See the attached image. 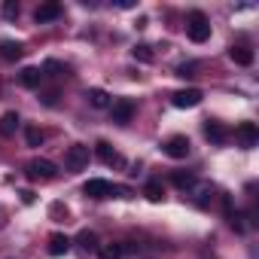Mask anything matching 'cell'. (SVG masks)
Listing matches in <instances>:
<instances>
[{
	"label": "cell",
	"mask_w": 259,
	"mask_h": 259,
	"mask_svg": "<svg viewBox=\"0 0 259 259\" xmlns=\"http://www.w3.org/2000/svg\"><path fill=\"white\" fill-rule=\"evenodd\" d=\"M186 37L192 43H207L210 40V22H207V16L201 10H192L186 16Z\"/></svg>",
	"instance_id": "1"
},
{
	"label": "cell",
	"mask_w": 259,
	"mask_h": 259,
	"mask_svg": "<svg viewBox=\"0 0 259 259\" xmlns=\"http://www.w3.org/2000/svg\"><path fill=\"white\" fill-rule=\"evenodd\" d=\"M82 192L89 195V198H113V195H128V189L125 186H113L110 180H89L85 186H82Z\"/></svg>",
	"instance_id": "2"
},
{
	"label": "cell",
	"mask_w": 259,
	"mask_h": 259,
	"mask_svg": "<svg viewBox=\"0 0 259 259\" xmlns=\"http://www.w3.org/2000/svg\"><path fill=\"white\" fill-rule=\"evenodd\" d=\"M85 165H89V147H82V144L67 147V153H64V168H67L70 174H76V171H85Z\"/></svg>",
	"instance_id": "3"
},
{
	"label": "cell",
	"mask_w": 259,
	"mask_h": 259,
	"mask_svg": "<svg viewBox=\"0 0 259 259\" xmlns=\"http://www.w3.org/2000/svg\"><path fill=\"white\" fill-rule=\"evenodd\" d=\"M132 116H135V101L132 98H116L110 104V119L116 125H128V122H132Z\"/></svg>",
	"instance_id": "4"
},
{
	"label": "cell",
	"mask_w": 259,
	"mask_h": 259,
	"mask_svg": "<svg viewBox=\"0 0 259 259\" xmlns=\"http://www.w3.org/2000/svg\"><path fill=\"white\" fill-rule=\"evenodd\" d=\"M25 174H28V180H55L58 168H55L49 159H34V162H28Z\"/></svg>",
	"instance_id": "5"
},
{
	"label": "cell",
	"mask_w": 259,
	"mask_h": 259,
	"mask_svg": "<svg viewBox=\"0 0 259 259\" xmlns=\"http://www.w3.org/2000/svg\"><path fill=\"white\" fill-rule=\"evenodd\" d=\"M235 141H238L241 150H253L259 144V128H256V122H241L235 128Z\"/></svg>",
	"instance_id": "6"
},
{
	"label": "cell",
	"mask_w": 259,
	"mask_h": 259,
	"mask_svg": "<svg viewBox=\"0 0 259 259\" xmlns=\"http://www.w3.org/2000/svg\"><path fill=\"white\" fill-rule=\"evenodd\" d=\"M189 138L186 135H174V138H168L165 144H162V150H165V156H171V159H186L189 156Z\"/></svg>",
	"instance_id": "7"
},
{
	"label": "cell",
	"mask_w": 259,
	"mask_h": 259,
	"mask_svg": "<svg viewBox=\"0 0 259 259\" xmlns=\"http://www.w3.org/2000/svg\"><path fill=\"white\" fill-rule=\"evenodd\" d=\"M201 89H180V92H174L171 95V104L174 107H180V110H186V107H198L201 104Z\"/></svg>",
	"instance_id": "8"
},
{
	"label": "cell",
	"mask_w": 259,
	"mask_h": 259,
	"mask_svg": "<svg viewBox=\"0 0 259 259\" xmlns=\"http://www.w3.org/2000/svg\"><path fill=\"white\" fill-rule=\"evenodd\" d=\"M61 13H64V7L58 4V0H49V4H40V7H37L34 19H37V25H46V22H55Z\"/></svg>",
	"instance_id": "9"
},
{
	"label": "cell",
	"mask_w": 259,
	"mask_h": 259,
	"mask_svg": "<svg viewBox=\"0 0 259 259\" xmlns=\"http://www.w3.org/2000/svg\"><path fill=\"white\" fill-rule=\"evenodd\" d=\"M204 138H207L210 144H226L232 135H229V128H226V125H220V122L207 119V122H204Z\"/></svg>",
	"instance_id": "10"
},
{
	"label": "cell",
	"mask_w": 259,
	"mask_h": 259,
	"mask_svg": "<svg viewBox=\"0 0 259 259\" xmlns=\"http://www.w3.org/2000/svg\"><path fill=\"white\" fill-rule=\"evenodd\" d=\"M95 150H98V159H101L104 165H116V168H122V165H125V162H122V156H119L107 141H98V147H95Z\"/></svg>",
	"instance_id": "11"
},
{
	"label": "cell",
	"mask_w": 259,
	"mask_h": 259,
	"mask_svg": "<svg viewBox=\"0 0 259 259\" xmlns=\"http://www.w3.org/2000/svg\"><path fill=\"white\" fill-rule=\"evenodd\" d=\"M229 58L235 61V64H241V67H250L253 64V49L250 46H229Z\"/></svg>",
	"instance_id": "12"
},
{
	"label": "cell",
	"mask_w": 259,
	"mask_h": 259,
	"mask_svg": "<svg viewBox=\"0 0 259 259\" xmlns=\"http://www.w3.org/2000/svg\"><path fill=\"white\" fill-rule=\"evenodd\" d=\"M19 82H22L25 89H40V82H43V70H40V67H25V70L19 73Z\"/></svg>",
	"instance_id": "13"
},
{
	"label": "cell",
	"mask_w": 259,
	"mask_h": 259,
	"mask_svg": "<svg viewBox=\"0 0 259 259\" xmlns=\"http://www.w3.org/2000/svg\"><path fill=\"white\" fill-rule=\"evenodd\" d=\"M22 55H25V46L22 43H13V40L0 43V58H4V61H19Z\"/></svg>",
	"instance_id": "14"
},
{
	"label": "cell",
	"mask_w": 259,
	"mask_h": 259,
	"mask_svg": "<svg viewBox=\"0 0 259 259\" xmlns=\"http://www.w3.org/2000/svg\"><path fill=\"white\" fill-rule=\"evenodd\" d=\"M67 250H70V238L61 235V232H55V235L49 238V256H64Z\"/></svg>",
	"instance_id": "15"
},
{
	"label": "cell",
	"mask_w": 259,
	"mask_h": 259,
	"mask_svg": "<svg viewBox=\"0 0 259 259\" xmlns=\"http://www.w3.org/2000/svg\"><path fill=\"white\" fill-rule=\"evenodd\" d=\"M98 256H101V259H122V256H125V247L116 244V241H110V244H98Z\"/></svg>",
	"instance_id": "16"
},
{
	"label": "cell",
	"mask_w": 259,
	"mask_h": 259,
	"mask_svg": "<svg viewBox=\"0 0 259 259\" xmlns=\"http://www.w3.org/2000/svg\"><path fill=\"white\" fill-rule=\"evenodd\" d=\"M16 128H19V113H13V110H10V113L0 116V135H4V138H10Z\"/></svg>",
	"instance_id": "17"
},
{
	"label": "cell",
	"mask_w": 259,
	"mask_h": 259,
	"mask_svg": "<svg viewBox=\"0 0 259 259\" xmlns=\"http://www.w3.org/2000/svg\"><path fill=\"white\" fill-rule=\"evenodd\" d=\"M89 104L95 107V110H104V107H110V95L104 92V89H89Z\"/></svg>",
	"instance_id": "18"
},
{
	"label": "cell",
	"mask_w": 259,
	"mask_h": 259,
	"mask_svg": "<svg viewBox=\"0 0 259 259\" xmlns=\"http://www.w3.org/2000/svg\"><path fill=\"white\" fill-rule=\"evenodd\" d=\"M144 195H147L150 201H162V198H165V186H162V180H147Z\"/></svg>",
	"instance_id": "19"
},
{
	"label": "cell",
	"mask_w": 259,
	"mask_h": 259,
	"mask_svg": "<svg viewBox=\"0 0 259 259\" xmlns=\"http://www.w3.org/2000/svg\"><path fill=\"white\" fill-rule=\"evenodd\" d=\"M76 244H79L82 250H98V235L89 232V229H82V232L76 235Z\"/></svg>",
	"instance_id": "20"
},
{
	"label": "cell",
	"mask_w": 259,
	"mask_h": 259,
	"mask_svg": "<svg viewBox=\"0 0 259 259\" xmlns=\"http://www.w3.org/2000/svg\"><path fill=\"white\" fill-rule=\"evenodd\" d=\"M174 186H180V189H192V186H195V174H189V171H177V174H174Z\"/></svg>",
	"instance_id": "21"
},
{
	"label": "cell",
	"mask_w": 259,
	"mask_h": 259,
	"mask_svg": "<svg viewBox=\"0 0 259 259\" xmlns=\"http://www.w3.org/2000/svg\"><path fill=\"white\" fill-rule=\"evenodd\" d=\"M210 198H213V189H210V186H198V189H195V204H198V207H207Z\"/></svg>",
	"instance_id": "22"
},
{
	"label": "cell",
	"mask_w": 259,
	"mask_h": 259,
	"mask_svg": "<svg viewBox=\"0 0 259 259\" xmlns=\"http://www.w3.org/2000/svg\"><path fill=\"white\" fill-rule=\"evenodd\" d=\"M132 55H135L138 61H144V64H150V61L156 58V55H153V49H150V46H144V43H141V46H135V49H132Z\"/></svg>",
	"instance_id": "23"
},
{
	"label": "cell",
	"mask_w": 259,
	"mask_h": 259,
	"mask_svg": "<svg viewBox=\"0 0 259 259\" xmlns=\"http://www.w3.org/2000/svg\"><path fill=\"white\" fill-rule=\"evenodd\" d=\"M46 73H49V76H64L67 67H64L61 61H46V64H43V76H46Z\"/></svg>",
	"instance_id": "24"
},
{
	"label": "cell",
	"mask_w": 259,
	"mask_h": 259,
	"mask_svg": "<svg viewBox=\"0 0 259 259\" xmlns=\"http://www.w3.org/2000/svg\"><path fill=\"white\" fill-rule=\"evenodd\" d=\"M25 138H28V147H40V144L46 141V135L40 132V128H28V132H25Z\"/></svg>",
	"instance_id": "25"
},
{
	"label": "cell",
	"mask_w": 259,
	"mask_h": 259,
	"mask_svg": "<svg viewBox=\"0 0 259 259\" xmlns=\"http://www.w3.org/2000/svg\"><path fill=\"white\" fill-rule=\"evenodd\" d=\"M195 70H198V64H195V61H189V64H180V67H177V76H180V79H192V76H195Z\"/></svg>",
	"instance_id": "26"
},
{
	"label": "cell",
	"mask_w": 259,
	"mask_h": 259,
	"mask_svg": "<svg viewBox=\"0 0 259 259\" xmlns=\"http://www.w3.org/2000/svg\"><path fill=\"white\" fill-rule=\"evenodd\" d=\"M4 19H19V4L16 0H7L4 4Z\"/></svg>",
	"instance_id": "27"
},
{
	"label": "cell",
	"mask_w": 259,
	"mask_h": 259,
	"mask_svg": "<svg viewBox=\"0 0 259 259\" xmlns=\"http://www.w3.org/2000/svg\"><path fill=\"white\" fill-rule=\"evenodd\" d=\"M43 104H46V107H55V104H58V92H46V95H43Z\"/></svg>",
	"instance_id": "28"
},
{
	"label": "cell",
	"mask_w": 259,
	"mask_h": 259,
	"mask_svg": "<svg viewBox=\"0 0 259 259\" xmlns=\"http://www.w3.org/2000/svg\"><path fill=\"white\" fill-rule=\"evenodd\" d=\"M61 213L67 217V207H61V204H52V217H61Z\"/></svg>",
	"instance_id": "29"
}]
</instances>
